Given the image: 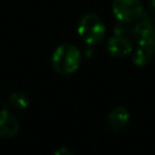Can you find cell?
<instances>
[{
    "mask_svg": "<svg viewBox=\"0 0 155 155\" xmlns=\"http://www.w3.org/2000/svg\"><path fill=\"white\" fill-rule=\"evenodd\" d=\"M19 128L18 120L8 109L0 110V137L12 138L17 134Z\"/></svg>",
    "mask_w": 155,
    "mask_h": 155,
    "instance_id": "cell-6",
    "label": "cell"
},
{
    "mask_svg": "<svg viewBox=\"0 0 155 155\" xmlns=\"http://www.w3.org/2000/svg\"><path fill=\"white\" fill-rule=\"evenodd\" d=\"M8 103L15 109H25L29 105V98L24 92L17 91V92L11 93Z\"/></svg>",
    "mask_w": 155,
    "mask_h": 155,
    "instance_id": "cell-9",
    "label": "cell"
},
{
    "mask_svg": "<svg viewBox=\"0 0 155 155\" xmlns=\"http://www.w3.org/2000/svg\"><path fill=\"white\" fill-rule=\"evenodd\" d=\"M53 155H74L73 154V151L71 150H69L68 148H59V149H57L54 153H53Z\"/></svg>",
    "mask_w": 155,
    "mask_h": 155,
    "instance_id": "cell-11",
    "label": "cell"
},
{
    "mask_svg": "<svg viewBox=\"0 0 155 155\" xmlns=\"http://www.w3.org/2000/svg\"><path fill=\"white\" fill-rule=\"evenodd\" d=\"M131 33V28L128 27V23L125 22H120L117 21V23L114 27V34H121V35H128Z\"/></svg>",
    "mask_w": 155,
    "mask_h": 155,
    "instance_id": "cell-10",
    "label": "cell"
},
{
    "mask_svg": "<svg viewBox=\"0 0 155 155\" xmlns=\"http://www.w3.org/2000/svg\"><path fill=\"white\" fill-rule=\"evenodd\" d=\"M105 31L103 21L94 13H86L79 21L78 34L88 46L101 42L105 36Z\"/></svg>",
    "mask_w": 155,
    "mask_h": 155,
    "instance_id": "cell-2",
    "label": "cell"
},
{
    "mask_svg": "<svg viewBox=\"0 0 155 155\" xmlns=\"http://www.w3.org/2000/svg\"><path fill=\"white\" fill-rule=\"evenodd\" d=\"M131 34L134 36L138 44H155V28L150 18L144 15L136 21L131 28Z\"/></svg>",
    "mask_w": 155,
    "mask_h": 155,
    "instance_id": "cell-4",
    "label": "cell"
},
{
    "mask_svg": "<svg viewBox=\"0 0 155 155\" xmlns=\"http://www.w3.org/2000/svg\"><path fill=\"white\" fill-rule=\"evenodd\" d=\"M108 52L116 58H122L132 53L133 45L130 40L128 35H121V34H114L109 38L107 44Z\"/></svg>",
    "mask_w": 155,
    "mask_h": 155,
    "instance_id": "cell-5",
    "label": "cell"
},
{
    "mask_svg": "<svg viewBox=\"0 0 155 155\" xmlns=\"http://www.w3.org/2000/svg\"><path fill=\"white\" fill-rule=\"evenodd\" d=\"M53 69L62 75H69L78 70L81 62L80 50L71 44L59 45L51 57Z\"/></svg>",
    "mask_w": 155,
    "mask_h": 155,
    "instance_id": "cell-1",
    "label": "cell"
},
{
    "mask_svg": "<svg viewBox=\"0 0 155 155\" xmlns=\"http://www.w3.org/2000/svg\"><path fill=\"white\" fill-rule=\"evenodd\" d=\"M155 52V44H138L137 48L132 51V61L136 65L143 67L148 64Z\"/></svg>",
    "mask_w": 155,
    "mask_h": 155,
    "instance_id": "cell-8",
    "label": "cell"
},
{
    "mask_svg": "<svg viewBox=\"0 0 155 155\" xmlns=\"http://www.w3.org/2000/svg\"><path fill=\"white\" fill-rule=\"evenodd\" d=\"M150 1H151V4H153V6L155 7V0H150Z\"/></svg>",
    "mask_w": 155,
    "mask_h": 155,
    "instance_id": "cell-12",
    "label": "cell"
},
{
    "mask_svg": "<svg viewBox=\"0 0 155 155\" xmlns=\"http://www.w3.org/2000/svg\"><path fill=\"white\" fill-rule=\"evenodd\" d=\"M114 17L125 23H132L144 15L140 0H114L111 5Z\"/></svg>",
    "mask_w": 155,
    "mask_h": 155,
    "instance_id": "cell-3",
    "label": "cell"
},
{
    "mask_svg": "<svg viewBox=\"0 0 155 155\" xmlns=\"http://www.w3.org/2000/svg\"><path fill=\"white\" fill-rule=\"evenodd\" d=\"M128 121H130V113L122 105L115 107L109 113L108 122H109V126L111 127V130L115 132H121L122 130H125L126 126L128 125Z\"/></svg>",
    "mask_w": 155,
    "mask_h": 155,
    "instance_id": "cell-7",
    "label": "cell"
}]
</instances>
